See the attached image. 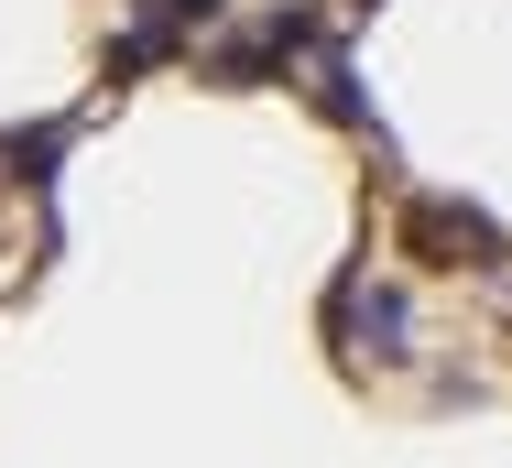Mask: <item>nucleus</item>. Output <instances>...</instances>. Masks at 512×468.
Here are the masks:
<instances>
[{"label": "nucleus", "instance_id": "obj_1", "mask_svg": "<svg viewBox=\"0 0 512 468\" xmlns=\"http://www.w3.org/2000/svg\"><path fill=\"white\" fill-rule=\"evenodd\" d=\"M404 240L425 251V262H502V229L480 218V207H404Z\"/></svg>", "mask_w": 512, "mask_h": 468}, {"label": "nucleus", "instance_id": "obj_2", "mask_svg": "<svg viewBox=\"0 0 512 468\" xmlns=\"http://www.w3.org/2000/svg\"><path fill=\"white\" fill-rule=\"evenodd\" d=\"M153 11H164L175 33H207V22H218V0H153Z\"/></svg>", "mask_w": 512, "mask_h": 468}, {"label": "nucleus", "instance_id": "obj_3", "mask_svg": "<svg viewBox=\"0 0 512 468\" xmlns=\"http://www.w3.org/2000/svg\"><path fill=\"white\" fill-rule=\"evenodd\" d=\"M360 11H371V0H360Z\"/></svg>", "mask_w": 512, "mask_h": 468}]
</instances>
